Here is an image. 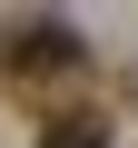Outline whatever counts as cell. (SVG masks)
<instances>
[{"label": "cell", "mask_w": 138, "mask_h": 148, "mask_svg": "<svg viewBox=\"0 0 138 148\" xmlns=\"http://www.w3.org/2000/svg\"><path fill=\"white\" fill-rule=\"evenodd\" d=\"M0 69H10L20 89H49V79H79V69H89V40L69 30L59 10H20L10 30H0Z\"/></svg>", "instance_id": "obj_1"}, {"label": "cell", "mask_w": 138, "mask_h": 148, "mask_svg": "<svg viewBox=\"0 0 138 148\" xmlns=\"http://www.w3.org/2000/svg\"><path fill=\"white\" fill-rule=\"evenodd\" d=\"M40 148H109V128H99V119H49Z\"/></svg>", "instance_id": "obj_2"}]
</instances>
